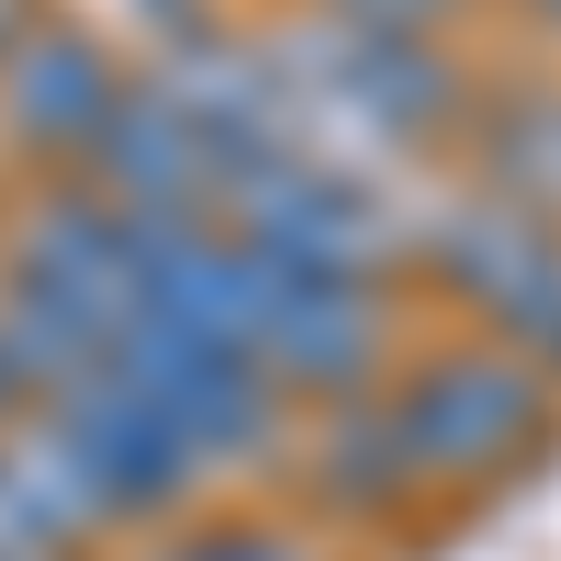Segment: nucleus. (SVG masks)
Listing matches in <instances>:
<instances>
[{
	"instance_id": "1",
	"label": "nucleus",
	"mask_w": 561,
	"mask_h": 561,
	"mask_svg": "<svg viewBox=\"0 0 561 561\" xmlns=\"http://www.w3.org/2000/svg\"><path fill=\"white\" fill-rule=\"evenodd\" d=\"M382 415H393V438H404L427 494H483V483H517L561 438V382H539L494 337H460V348H427V359H393Z\"/></svg>"
},
{
	"instance_id": "2",
	"label": "nucleus",
	"mask_w": 561,
	"mask_h": 561,
	"mask_svg": "<svg viewBox=\"0 0 561 561\" xmlns=\"http://www.w3.org/2000/svg\"><path fill=\"white\" fill-rule=\"evenodd\" d=\"M415 270L483 325L494 348H517L539 382H561V225H539L505 192H449L438 214H415Z\"/></svg>"
},
{
	"instance_id": "3",
	"label": "nucleus",
	"mask_w": 561,
	"mask_h": 561,
	"mask_svg": "<svg viewBox=\"0 0 561 561\" xmlns=\"http://www.w3.org/2000/svg\"><path fill=\"white\" fill-rule=\"evenodd\" d=\"M34 427L79 460V483L102 494V517H113V528L169 517V505L214 472V460L192 449V427H180V415H169L147 382H135V370H113V359L90 370L79 393H57V415H34Z\"/></svg>"
},
{
	"instance_id": "4",
	"label": "nucleus",
	"mask_w": 561,
	"mask_h": 561,
	"mask_svg": "<svg viewBox=\"0 0 561 561\" xmlns=\"http://www.w3.org/2000/svg\"><path fill=\"white\" fill-rule=\"evenodd\" d=\"M259 370L293 404H359L393 382V280H314V270H270L259 293Z\"/></svg>"
},
{
	"instance_id": "5",
	"label": "nucleus",
	"mask_w": 561,
	"mask_h": 561,
	"mask_svg": "<svg viewBox=\"0 0 561 561\" xmlns=\"http://www.w3.org/2000/svg\"><path fill=\"white\" fill-rule=\"evenodd\" d=\"M79 180L124 214H214V135L169 79H124L113 124L79 147Z\"/></svg>"
},
{
	"instance_id": "6",
	"label": "nucleus",
	"mask_w": 561,
	"mask_h": 561,
	"mask_svg": "<svg viewBox=\"0 0 561 561\" xmlns=\"http://www.w3.org/2000/svg\"><path fill=\"white\" fill-rule=\"evenodd\" d=\"M113 102H124V79H113V57H90L79 34H23L12 57H0V113H12V135L45 147V158H79L90 135L113 124Z\"/></svg>"
},
{
	"instance_id": "7",
	"label": "nucleus",
	"mask_w": 561,
	"mask_h": 561,
	"mask_svg": "<svg viewBox=\"0 0 561 561\" xmlns=\"http://www.w3.org/2000/svg\"><path fill=\"white\" fill-rule=\"evenodd\" d=\"M102 494L45 427H0V561H79L102 539Z\"/></svg>"
},
{
	"instance_id": "8",
	"label": "nucleus",
	"mask_w": 561,
	"mask_h": 561,
	"mask_svg": "<svg viewBox=\"0 0 561 561\" xmlns=\"http://www.w3.org/2000/svg\"><path fill=\"white\" fill-rule=\"evenodd\" d=\"M102 370V314H79L34 280H0V427L57 415V393H79Z\"/></svg>"
},
{
	"instance_id": "9",
	"label": "nucleus",
	"mask_w": 561,
	"mask_h": 561,
	"mask_svg": "<svg viewBox=\"0 0 561 561\" xmlns=\"http://www.w3.org/2000/svg\"><path fill=\"white\" fill-rule=\"evenodd\" d=\"M304 494L325 505V517H393V505L427 494V483H415V460H404V438H393V415H382V393L314 415V438H304Z\"/></svg>"
},
{
	"instance_id": "10",
	"label": "nucleus",
	"mask_w": 561,
	"mask_h": 561,
	"mask_svg": "<svg viewBox=\"0 0 561 561\" xmlns=\"http://www.w3.org/2000/svg\"><path fill=\"white\" fill-rule=\"evenodd\" d=\"M472 147H483V192H505V203H528L539 225H561V79L483 90Z\"/></svg>"
},
{
	"instance_id": "11",
	"label": "nucleus",
	"mask_w": 561,
	"mask_h": 561,
	"mask_svg": "<svg viewBox=\"0 0 561 561\" xmlns=\"http://www.w3.org/2000/svg\"><path fill=\"white\" fill-rule=\"evenodd\" d=\"M180 561H325L304 528H280V517H214V528H192V539H169Z\"/></svg>"
},
{
	"instance_id": "12",
	"label": "nucleus",
	"mask_w": 561,
	"mask_h": 561,
	"mask_svg": "<svg viewBox=\"0 0 561 561\" xmlns=\"http://www.w3.org/2000/svg\"><path fill=\"white\" fill-rule=\"evenodd\" d=\"M325 23H404V34H449L460 0H314Z\"/></svg>"
},
{
	"instance_id": "13",
	"label": "nucleus",
	"mask_w": 561,
	"mask_h": 561,
	"mask_svg": "<svg viewBox=\"0 0 561 561\" xmlns=\"http://www.w3.org/2000/svg\"><path fill=\"white\" fill-rule=\"evenodd\" d=\"M12 45H23V0H0V57H12Z\"/></svg>"
},
{
	"instance_id": "14",
	"label": "nucleus",
	"mask_w": 561,
	"mask_h": 561,
	"mask_svg": "<svg viewBox=\"0 0 561 561\" xmlns=\"http://www.w3.org/2000/svg\"><path fill=\"white\" fill-rule=\"evenodd\" d=\"M517 12H528V23H539V34H561V0H517Z\"/></svg>"
},
{
	"instance_id": "15",
	"label": "nucleus",
	"mask_w": 561,
	"mask_h": 561,
	"mask_svg": "<svg viewBox=\"0 0 561 561\" xmlns=\"http://www.w3.org/2000/svg\"><path fill=\"white\" fill-rule=\"evenodd\" d=\"M135 561H180V550H135Z\"/></svg>"
}]
</instances>
